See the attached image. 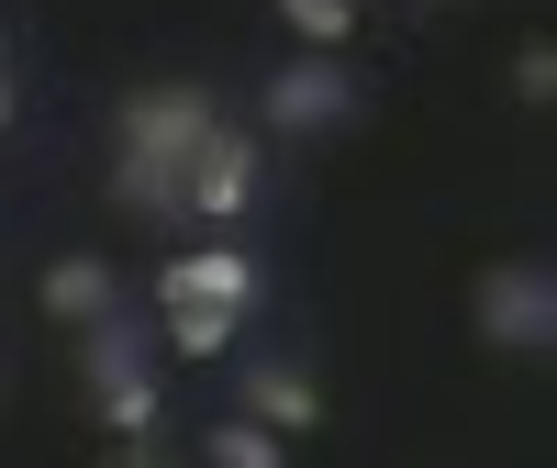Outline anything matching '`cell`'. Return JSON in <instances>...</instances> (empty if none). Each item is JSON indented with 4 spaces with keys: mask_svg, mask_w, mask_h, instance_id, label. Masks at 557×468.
<instances>
[{
    "mask_svg": "<svg viewBox=\"0 0 557 468\" xmlns=\"http://www.w3.org/2000/svg\"><path fill=\"white\" fill-rule=\"evenodd\" d=\"M212 89L201 78H146L123 101V157H112V201L146 212V223H178V190H190V157L212 134Z\"/></svg>",
    "mask_w": 557,
    "mask_h": 468,
    "instance_id": "obj_1",
    "label": "cell"
},
{
    "mask_svg": "<svg viewBox=\"0 0 557 468\" xmlns=\"http://www.w3.org/2000/svg\"><path fill=\"white\" fill-rule=\"evenodd\" d=\"M157 301H223V312H257V301H268V268H257L246 246H190V257L157 268Z\"/></svg>",
    "mask_w": 557,
    "mask_h": 468,
    "instance_id": "obj_5",
    "label": "cell"
},
{
    "mask_svg": "<svg viewBox=\"0 0 557 468\" xmlns=\"http://www.w3.org/2000/svg\"><path fill=\"white\" fill-rule=\"evenodd\" d=\"M235 412H257V424H278V435H323V380L290 368V357H246L235 368Z\"/></svg>",
    "mask_w": 557,
    "mask_h": 468,
    "instance_id": "obj_6",
    "label": "cell"
},
{
    "mask_svg": "<svg viewBox=\"0 0 557 468\" xmlns=\"http://www.w3.org/2000/svg\"><path fill=\"white\" fill-rule=\"evenodd\" d=\"M469 323H480V346L502 357H546L557 346V268L546 257H502L469 279Z\"/></svg>",
    "mask_w": 557,
    "mask_h": 468,
    "instance_id": "obj_2",
    "label": "cell"
},
{
    "mask_svg": "<svg viewBox=\"0 0 557 468\" xmlns=\"http://www.w3.org/2000/svg\"><path fill=\"white\" fill-rule=\"evenodd\" d=\"M235 335H246V312H223V301H157L168 357H235Z\"/></svg>",
    "mask_w": 557,
    "mask_h": 468,
    "instance_id": "obj_8",
    "label": "cell"
},
{
    "mask_svg": "<svg viewBox=\"0 0 557 468\" xmlns=\"http://www.w3.org/2000/svg\"><path fill=\"white\" fill-rule=\"evenodd\" d=\"M89 402H101L112 446H134V457H146V446H157V424H168V391H157V368H134V380H101Z\"/></svg>",
    "mask_w": 557,
    "mask_h": 468,
    "instance_id": "obj_9",
    "label": "cell"
},
{
    "mask_svg": "<svg viewBox=\"0 0 557 468\" xmlns=\"http://www.w3.org/2000/svg\"><path fill=\"white\" fill-rule=\"evenodd\" d=\"M34 301H45V323H101V312H123V268L112 257H45Z\"/></svg>",
    "mask_w": 557,
    "mask_h": 468,
    "instance_id": "obj_7",
    "label": "cell"
},
{
    "mask_svg": "<svg viewBox=\"0 0 557 468\" xmlns=\"http://www.w3.org/2000/svg\"><path fill=\"white\" fill-rule=\"evenodd\" d=\"M268 12L290 23V45H323V57L357 45V0H268Z\"/></svg>",
    "mask_w": 557,
    "mask_h": 468,
    "instance_id": "obj_11",
    "label": "cell"
},
{
    "mask_svg": "<svg viewBox=\"0 0 557 468\" xmlns=\"http://www.w3.org/2000/svg\"><path fill=\"white\" fill-rule=\"evenodd\" d=\"M513 101H535V112L557 101V45H546V34H524V45H513Z\"/></svg>",
    "mask_w": 557,
    "mask_h": 468,
    "instance_id": "obj_13",
    "label": "cell"
},
{
    "mask_svg": "<svg viewBox=\"0 0 557 468\" xmlns=\"http://www.w3.org/2000/svg\"><path fill=\"white\" fill-rule=\"evenodd\" d=\"M0 123H12V67H0Z\"/></svg>",
    "mask_w": 557,
    "mask_h": 468,
    "instance_id": "obj_14",
    "label": "cell"
},
{
    "mask_svg": "<svg viewBox=\"0 0 557 468\" xmlns=\"http://www.w3.org/2000/svg\"><path fill=\"white\" fill-rule=\"evenodd\" d=\"M146 323H134V312H101V323H78V380L89 391H101V380H134V368H146Z\"/></svg>",
    "mask_w": 557,
    "mask_h": 468,
    "instance_id": "obj_10",
    "label": "cell"
},
{
    "mask_svg": "<svg viewBox=\"0 0 557 468\" xmlns=\"http://www.w3.org/2000/svg\"><path fill=\"white\" fill-rule=\"evenodd\" d=\"M346 112H357V78L323 57V45H301L290 67H268V78H257V123L278 134V146H312V134H335Z\"/></svg>",
    "mask_w": 557,
    "mask_h": 468,
    "instance_id": "obj_3",
    "label": "cell"
},
{
    "mask_svg": "<svg viewBox=\"0 0 557 468\" xmlns=\"http://www.w3.org/2000/svg\"><path fill=\"white\" fill-rule=\"evenodd\" d=\"M257 190H268L257 146H246L235 123H212V134H201V157H190V190H178V223H246Z\"/></svg>",
    "mask_w": 557,
    "mask_h": 468,
    "instance_id": "obj_4",
    "label": "cell"
},
{
    "mask_svg": "<svg viewBox=\"0 0 557 468\" xmlns=\"http://www.w3.org/2000/svg\"><path fill=\"white\" fill-rule=\"evenodd\" d=\"M278 446H290V435L257 424V412H235V424H201V457H212V468H278Z\"/></svg>",
    "mask_w": 557,
    "mask_h": 468,
    "instance_id": "obj_12",
    "label": "cell"
}]
</instances>
